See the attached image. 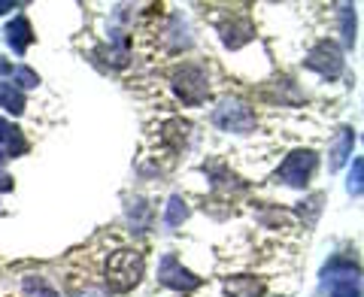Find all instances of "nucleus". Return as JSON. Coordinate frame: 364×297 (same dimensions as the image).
<instances>
[{
	"mask_svg": "<svg viewBox=\"0 0 364 297\" xmlns=\"http://www.w3.org/2000/svg\"><path fill=\"white\" fill-rule=\"evenodd\" d=\"M21 288H25L28 294H37V297H61L58 291L52 288V285H46L40 276H37V279H33V276H28L25 282H21Z\"/></svg>",
	"mask_w": 364,
	"mask_h": 297,
	"instance_id": "nucleus-15",
	"label": "nucleus"
},
{
	"mask_svg": "<svg viewBox=\"0 0 364 297\" xmlns=\"http://www.w3.org/2000/svg\"><path fill=\"white\" fill-rule=\"evenodd\" d=\"M352 146H355V131H352V128H340L337 136H334L331 161H328V167H331V170L343 167V164L349 161V155H352Z\"/></svg>",
	"mask_w": 364,
	"mask_h": 297,
	"instance_id": "nucleus-10",
	"label": "nucleus"
},
{
	"mask_svg": "<svg viewBox=\"0 0 364 297\" xmlns=\"http://www.w3.org/2000/svg\"><path fill=\"white\" fill-rule=\"evenodd\" d=\"M158 279H161V285H167V288L182 291V294L195 291L198 285H200V279L195 276V273L182 267L173 255H164V258H161V267H158Z\"/></svg>",
	"mask_w": 364,
	"mask_h": 297,
	"instance_id": "nucleus-7",
	"label": "nucleus"
},
{
	"mask_svg": "<svg viewBox=\"0 0 364 297\" xmlns=\"http://www.w3.org/2000/svg\"><path fill=\"white\" fill-rule=\"evenodd\" d=\"M340 31H343V43L346 45H355V13L352 6H340Z\"/></svg>",
	"mask_w": 364,
	"mask_h": 297,
	"instance_id": "nucleus-14",
	"label": "nucleus"
},
{
	"mask_svg": "<svg viewBox=\"0 0 364 297\" xmlns=\"http://www.w3.org/2000/svg\"><path fill=\"white\" fill-rule=\"evenodd\" d=\"M361 176H364V161L361 158H355V164H352V173H349V182H346V188H349V194H361Z\"/></svg>",
	"mask_w": 364,
	"mask_h": 297,
	"instance_id": "nucleus-17",
	"label": "nucleus"
},
{
	"mask_svg": "<svg viewBox=\"0 0 364 297\" xmlns=\"http://www.w3.org/2000/svg\"><path fill=\"white\" fill-rule=\"evenodd\" d=\"M76 297H109L107 291H100V288H85V291H79Z\"/></svg>",
	"mask_w": 364,
	"mask_h": 297,
	"instance_id": "nucleus-18",
	"label": "nucleus"
},
{
	"mask_svg": "<svg viewBox=\"0 0 364 297\" xmlns=\"http://www.w3.org/2000/svg\"><path fill=\"white\" fill-rule=\"evenodd\" d=\"M9 9H16V4H9V0H0V16L9 13Z\"/></svg>",
	"mask_w": 364,
	"mask_h": 297,
	"instance_id": "nucleus-20",
	"label": "nucleus"
},
{
	"mask_svg": "<svg viewBox=\"0 0 364 297\" xmlns=\"http://www.w3.org/2000/svg\"><path fill=\"white\" fill-rule=\"evenodd\" d=\"M316 164H318L316 152H310V148H294L286 161L279 164L277 179L286 182V185H291V188H306V182H310Z\"/></svg>",
	"mask_w": 364,
	"mask_h": 297,
	"instance_id": "nucleus-3",
	"label": "nucleus"
},
{
	"mask_svg": "<svg viewBox=\"0 0 364 297\" xmlns=\"http://www.w3.org/2000/svg\"><path fill=\"white\" fill-rule=\"evenodd\" d=\"M25 152H28V140L21 136V131L6 119H0V161L4 158H18Z\"/></svg>",
	"mask_w": 364,
	"mask_h": 297,
	"instance_id": "nucleus-8",
	"label": "nucleus"
},
{
	"mask_svg": "<svg viewBox=\"0 0 364 297\" xmlns=\"http://www.w3.org/2000/svg\"><path fill=\"white\" fill-rule=\"evenodd\" d=\"M13 188V179H9L6 173H0V191H9Z\"/></svg>",
	"mask_w": 364,
	"mask_h": 297,
	"instance_id": "nucleus-19",
	"label": "nucleus"
},
{
	"mask_svg": "<svg viewBox=\"0 0 364 297\" xmlns=\"http://www.w3.org/2000/svg\"><path fill=\"white\" fill-rule=\"evenodd\" d=\"M186 219H188V207H186V200H182L179 194H173V198L167 200V215H164V222H167L170 227H179Z\"/></svg>",
	"mask_w": 364,
	"mask_h": 297,
	"instance_id": "nucleus-13",
	"label": "nucleus"
},
{
	"mask_svg": "<svg viewBox=\"0 0 364 297\" xmlns=\"http://www.w3.org/2000/svg\"><path fill=\"white\" fill-rule=\"evenodd\" d=\"M146 273V261L140 252H134V249H116L109 258H107V267H104V279L109 285V291L116 294H124L140 285Z\"/></svg>",
	"mask_w": 364,
	"mask_h": 297,
	"instance_id": "nucleus-1",
	"label": "nucleus"
},
{
	"mask_svg": "<svg viewBox=\"0 0 364 297\" xmlns=\"http://www.w3.org/2000/svg\"><path fill=\"white\" fill-rule=\"evenodd\" d=\"M0 107L13 112V116H21L25 112V94L13 82H0Z\"/></svg>",
	"mask_w": 364,
	"mask_h": 297,
	"instance_id": "nucleus-12",
	"label": "nucleus"
},
{
	"mask_svg": "<svg viewBox=\"0 0 364 297\" xmlns=\"http://www.w3.org/2000/svg\"><path fill=\"white\" fill-rule=\"evenodd\" d=\"M6 43L13 45V52L16 55H25V49L33 43V31H31V21L25 16H18L9 21V28H6Z\"/></svg>",
	"mask_w": 364,
	"mask_h": 297,
	"instance_id": "nucleus-9",
	"label": "nucleus"
},
{
	"mask_svg": "<svg viewBox=\"0 0 364 297\" xmlns=\"http://www.w3.org/2000/svg\"><path fill=\"white\" fill-rule=\"evenodd\" d=\"M13 79H16L21 88H37V85H40V76L33 73L31 67H16V70H13Z\"/></svg>",
	"mask_w": 364,
	"mask_h": 297,
	"instance_id": "nucleus-16",
	"label": "nucleus"
},
{
	"mask_svg": "<svg viewBox=\"0 0 364 297\" xmlns=\"http://www.w3.org/2000/svg\"><path fill=\"white\" fill-rule=\"evenodd\" d=\"M213 124L219 131H234V134H249L255 131V112L240 100H225V104L213 112Z\"/></svg>",
	"mask_w": 364,
	"mask_h": 297,
	"instance_id": "nucleus-4",
	"label": "nucleus"
},
{
	"mask_svg": "<svg viewBox=\"0 0 364 297\" xmlns=\"http://www.w3.org/2000/svg\"><path fill=\"white\" fill-rule=\"evenodd\" d=\"M325 282L331 288V297H361L358 267L346 264V261H331L325 267Z\"/></svg>",
	"mask_w": 364,
	"mask_h": 297,
	"instance_id": "nucleus-5",
	"label": "nucleus"
},
{
	"mask_svg": "<svg viewBox=\"0 0 364 297\" xmlns=\"http://www.w3.org/2000/svg\"><path fill=\"white\" fill-rule=\"evenodd\" d=\"M228 297H264V282L255 276H231L225 279Z\"/></svg>",
	"mask_w": 364,
	"mask_h": 297,
	"instance_id": "nucleus-11",
	"label": "nucleus"
},
{
	"mask_svg": "<svg viewBox=\"0 0 364 297\" xmlns=\"http://www.w3.org/2000/svg\"><path fill=\"white\" fill-rule=\"evenodd\" d=\"M306 67L325 79H337L343 73V55H340V49L331 40H322V43L313 45L310 55H306Z\"/></svg>",
	"mask_w": 364,
	"mask_h": 297,
	"instance_id": "nucleus-6",
	"label": "nucleus"
},
{
	"mask_svg": "<svg viewBox=\"0 0 364 297\" xmlns=\"http://www.w3.org/2000/svg\"><path fill=\"white\" fill-rule=\"evenodd\" d=\"M173 91L176 97L182 100L186 107H200L210 94V82H207V73L200 67H182V70L173 73Z\"/></svg>",
	"mask_w": 364,
	"mask_h": 297,
	"instance_id": "nucleus-2",
	"label": "nucleus"
}]
</instances>
